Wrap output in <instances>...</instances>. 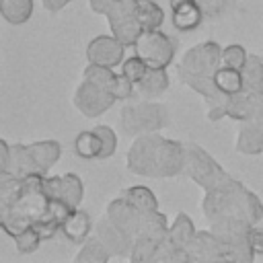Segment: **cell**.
I'll use <instances>...</instances> for the list:
<instances>
[{
	"mask_svg": "<svg viewBox=\"0 0 263 263\" xmlns=\"http://www.w3.org/2000/svg\"><path fill=\"white\" fill-rule=\"evenodd\" d=\"M171 115H168V107L158 103V101H150V99H142L138 103L125 105L119 113V127L125 136H144V134H152V132H160L168 125Z\"/></svg>",
	"mask_w": 263,
	"mask_h": 263,
	"instance_id": "5",
	"label": "cell"
},
{
	"mask_svg": "<svg viewBox=\"0 0 263 263\" xmlns=\"http://www.w3.org/2000/svg\"><path fill=\"white\" fill-rule=\"evenodd\" d=\"M113 255L109 253V249L105 247V242L95 234V236H88L80 251L74 255V263H107Z\"/></svg>",
	"mask_w": 263,
	"mask_h": 263,
	"instance_id": "23",
	"label": "cell"
},
{
	"mask_svg": "<svg viewBox=\"0 0 263 263\" xmlns=\"http://www.w3.org/2000/svg\"><path fill=\"white\" fill-rule=\"evenodd\" d=\"M8 158H10V144L6 140H0V171L8 166Z\"/></svg>",
	"mask_w": 263,
	"mask_h": 263,
	"instance_id": "39",
	"label": "cell"
},
{
	"mask_svg": "<svg viewBox=\"0 0 263 263\" xmlns=\"http://www.w3.org/2000/svg\"><path fill=\"white\" fill-rule=\"evenodd\" d=\"M201 212L208 224L218 220H247L259 224L263 220V201L247 185L228 177L224 183L205 191Z\"/></svg>",
	"mask_w": 263,
	"mask_h": 263,
	"instance_id": "3",
	"label": "cell"
},
{
	"mask_svg": "<svg viewBox=\"0 0 263 263\" xmlns=\"http://www.w3.org/2000/svg\"><path fill=\"white\" fill-rule=\"evenodd\" d=\"M152 261H191V255H189L185 249L177 247V245L166 236V238L158 245V249H156Z\"/></svg>",
	"mask_w": 263,
	"mask_h": 263,
	"instance_id": "31",
	"label": "cell"
},
{
	"mask_svg": "<svg viewBox=\"0 0 263 263\" xmlns=\"http://www.w3.org/2000/svg\"><path fill=\"white\" fill-rule=\"evenodd\" d=\"M226 117L263 127V92L242 88L240 92L230 95L226 105Z\"/></svg>",
	"mask_w": 263,
	"mask_h": 263,
	"instance_id": "11",
	"label": "cell"
},
{
	"mask_svg": "<svg viewBox=\"0 0 263 263\" xmlns=\"http://www.w3.org/2000/svg\"><path fill=\"white\" fill-rule=\"evenodd\" d=\"M12 240H14V245H16V251L21 253V255H29V253H33V251H37L39 249V245H41V234L37 232V228H27V230H23V232H18V234H14V236H10Z\"/></svg>",
	"mask_w": 263,
	"mask_h": 263,
	"instance_id": "33",
	"label": "cell"
},
{
	"mask_svg": "<svg viewBox=\"0 0 263 263\" xmlns=\"http://www.w3.org/2000/svg\"><path fill=\"white\" fill-rule=\"evenodd\" d=\"M197 187L203 191L214 189L224 183L230 175L222 168V164L199 144H185V171H183Z\"/></svg>",
	"mask_w": 263,
	"mask_h": 263,
	"instance_id": "6",
	"label": "cell"
},
{
	"mask_svg": "<svg viewBox=\"0 0 263 263\" xmlns=\"http://www.w3.org/2000/svg\"><path fill=\"white\" fill-rule=\"evenodd\" d=\"M242 80H245V88L255 90V92H263V60L255 53H249L247 64L242 66Z\"/></svg>",
	"mask_w": 263,
	"mask_h": 263,
	"instance_id": "28",
	"label": "cell"
},
{
	"mask_svg": "<svg viewBox=\"0 0 263 263\" xmlns=\"http://www.w3.org/2000/svg\"><path fill=\"white\" fill-rule=\"evenodd\" d=\"M168 86H171V78L166 68H148L142 80L134 84L136 95L140 99H158L164 90H168Z\"/></svg>",
	"mask_w": 263,
	"mask_h": 263,
	"instance_id": "18",
	"label": "cell"
},
{
	"mask_svg": "<svg viewBox=\"0 0 263 263\" xmlns=\"http://www.w3.org/2000/svg\"><path fill=\"white\" fill-rule=\"evenodd\" d=\"M29 148H31V154H33L35 164H37V168H39L41 175H47L49 168L62 156V146L55 140H39V142L29 144Z\"/></svg>",
	"mask_w": 263,
	"mask_h": 263,
	"instance_id": "20",
	"label": "cell"
},
{
	"mask_svg": "<svg viewBox=\"0 0 263 263\" xmlns=\"http://www.w3.org/2000/svg\"><path fill=\"white\" fill-rule=\"evenodd\" d=\"M82 78H86V80H90V82H95V84H99V86H103V88H107L111 92L113 84L117 80V74L109 66H99V64H90L88 62V66L82 72Z\"/></svg>",
	"mask_w": 263,
	"mask_h": 263,
	"instance_id": "30",
	"label": "cell"
},
{
	"mask_svg": "<svg viewBox=\"0 0 263 263\" xmlns=\"http://www.w3.org/2000/svg\"><path fill=\"white\" fill-rule=\"evenodd\" d=\"M97 129V134L101 136V142H103V150H101V156H99V160H107V158H111L113 154H115V150H117V134L109 127V125H97L95 127Z\"/></svg>",
	"mask_w": 263,
	"mask_h": 263,
	"instance_id": "35",
	"label": "cell"
},
{
	"mask_svg": "<svg viewBox=\"0 0 263 263\" xmlns=\"http://www.w3.org/2000/svg\"><path fill=\"white\" fill-rule=\"evenodd\" d=\"M101 150H103V142H101V136L97 134V129H84L76 136L74 140V152L78 158H84V160H99L101 156Z\"/></svg>",
	"mask_w": 263,
	"mask_h": 263,
	"instance_id": "24",
	"label": "cell"
},
{
	"mask_svg": "<svg viewBox=\"0 0 263 263\" xmlns=\"http://www.w3.org/2000/svg\"><path fill=\"white\" fill-rule=\"evenodd\" d=\"M70 2H72V0H41L43 8H45L49 14H55V12H60V10H62V8H66Z\"/></svg>",
	"mask_w": 263,
	"mask_h": 263,
	"instance_id": "37",
	"label": "cell"
},
{
	"mask_svg": "<svg viewBox=\"0 0 263 263\" xmlns=\"http://www.w3.org/2000/svg\"><path fill=\"white\" fill-rule=\"evenodd\" d=\"M214 82L216 86L224 92V95H236L245 88V80H242V72L238 68H230V66H220L214 74Z\"/></svg>",
	"mask_w": 263,
	"mask_h": 263,
	"instance_id": "26",
	"label": "cell"
},
{
	"mask_svg": "<svg viewBox=\"0 0 263 263\" xmlns=\"http://www.w3.org/2000/svg\"><path fill=\"white\" fill-rule=\"evenodd\" d=\"M138 16L144 31L160 29V25L164 23V12L154 0H138Z\"/></svg>",
	"mask_w": 263,
	"mask_h": 263,
	"instance_id": "29",
	"label": "cell"
},
{
	"mask_svg": "<svg viewBox=\"0 0 263 263\" xmlns=\"http://www.w3.org/2000/svg\"><path fill=\"white\" fill-rule=\"evenodd\" d=\"M37 228L43 240L53 238L62 224L51 218V195L45 189V175L16 177L0 173V228L14 236Z\"/></svg>",
	"mask_w": 263,
	"mask_h": 263,
	"instance_id": "1",
	"label": "cell"
},
{
	"mask_svg": "<svg viewBox=\"0 0 263 263\" xmlns=\"http://www.w3.org/2000/svg\"><path fill=\"white\" fill-rule=\"evenodd\" d=\"M115 95L109 92L107 88L82 78V82L76 86L74 95H72V103L76 107V111H80L84 117L92 119L103 115L105 111H109L115 105Z\"/></svg>",
	"mask_w": 263,
	"mask_h": 263,
	"instance_id": "10",
	"label": "cell"
},
{
	"mask_svg": "<svg viewBox=\"0 0 263 263\" xmlns=\"http://www.w3.org/2000/svg\"><path fill=\"white\" fill-rule=\"evenodd\" d=\"M247 58H249L247 49L242 45H238V43H230V45L222 47V64L224 66L242 70V66L247 64Z\"/></svg>",
	"mask_w": 263,
	"mask_h": 263,
	"instance_id": "34",
	"label": "cell"
},
{
	"mask_svg": "<svg viewBox=\"0 0 263 263\" xmlns=\"http://www.w3.org/2000/svg\"><path fill=\"white\" fill-rule=\"evenodd\" d=\"M45 189L51 197L66 201L72 210L80 208L84 199V183L76 173H66V175H55V177L45 175Z\"/></svg>",
	"mask_w": 263,
	"mask_h": 263,
	"instance_id": "13",
	"label": "cell"
},
{
	"mask_svg": "<svg viewBox=\"0 0 263 263\" xmlns=\"http://www.w3.org/2000/svg\"><path fill=\"white\" fill-rule=\"evenodd\" d=\"M234 148L240 154L255 156L263 152V127L251 125V123H240V129L234 140Z\"/></svg>",
	"mask_w": 263,
	"mask_h": 263,
	"instance_id": "21",
	"label": "cell"
},
{
	"mask_svg": "<svg viewBox=\"0 0 263 263\" xmlns=\"http://www.w3.org/2000/svg\"><path fill=\"white\" fill-rule=\"evenodd\" d=\"M125 166L132 175L138 177H179L185 171V144L168 140L158 132L138 136L127 148Z\"/></svg>",
	"mask_w": 263,
	"mask_h": 263,
	"instance_id": "2",
	"label": "cell"
},
{
	"mask_svg": "<svg viewBox=\"0 0 263 263\" xmlns=\"http://www.w3.org/2000/svg\"><path fill=\"white\" fill-rule=\"evenodd\" d=\"M148 68H150V66L136 53V55H132V58H127V60L123 62V66H121V74L127 76V78L136 84L138 80H142V76L146 74Z\"/></svg>",
	"mask_w": 263,
	"mask_h": 263,
	"instance_id": "36",
	"label": "cell"
},
{
	"mask_svg": "<svg viewBox=\"0 0 263 263\" xmlns=\"http://www.w3.org/2000/svg\"><path fill=\"white\" fill-rule=\"evenodd\" d=\"M134 49L150 68H168L175 58L177 43L160 29H152L140 35V39L134 43Z\"/></svg>",
	"mask_w": 263,
	"mask_h": 263,
	"instance_id": "9",
	"label": "cell"
},
{
	"mask_svg": "<svg viewBox=\"0 0 263 263\" xmlns=\"http://www.w3.org/2000/svg\"><path fill=\"white\" fill-rule=\"evenodd\" d=\"M191 261H232L226 242L212 230H197V236L189 249Z\"/></svg>",
	"mask_w": 263,
	"mask_h": 263,
	"instance_id": "14",
	"label": "cell"
},
{
	"mask_svg": "<svg viewBox=\"0 0 263 263\" xmlns=\"http://www.w3.org/2000/svg\"><path fill=\"white\" fill-rule=\"evenodd\" d=\"M88 8L95 14L107 16L111 33L125 45H134L144 33L138 16V0H88Z\"/></svg>",
	"mask_w": 263,
	"mask_h": 263,
	"instance_id": "4",
	"label": "cell"
},
{
	"mask_svg": "<svg viewBox=\"0 0 263 263\" xmlns=\"http://www.w3.org/2000/svg\"><path fill=\"white\" fill-rule=\"evenodd\" d=\"M105 216L115 224L119 226L121 230H125L127 234H132L136 238L138 234V228H140V222H142V212L138 208H134L123 195L111 199L105 208Z\"/></svg>",
	"mask_w": 263,
	"mask_h": 263,
	"instance_id": "16",
	"label": "cell"
},
{
	"mask_svg": "<svg viewBox=\"0 0 263 263\" xmlns=\"http://www.w3.org/2000/svg\"><path fill=\"white\" fill-rule=\"evenodd\" d=\"M60 232L66 236V240H70L74 245H82L88 238V232H90V216H88V212L76 208L66 218V222L62 224Z\"/></svg>",
	"mask_w": 263,
	"mask_h": 263,
	"instance_id": "19",
	"label": "cell"
},
{
	"mask_svg": "<svg viewBox=\"0 0 263 263\" xmlns=\"http://www.w3.org/2000/svg\"><path fill=\"white\" fill-rule=\"evenodd\" d=\"M168 6H171V23L181 33L195 31L205 18L197 0H168Z\"/></svg>",
	"mask_w": 263,
	"mask_h": 263,
	"instance_id": "17",
	"label": "cell"
},
{
	"mask_svg": "<svg viewBox=\"0 0 263 263\" xmlns=\"http://www.w3.org/2000/svg\"><path fill=\"white\" fill-rule=\"evenodd\" d=\"M33 0H0V14L10 25H23L33 16Z\"/></svg>",
	"mask_w": 263,
	"mask_h": 263,
	"instance_id": "25",
	"label": "cell"
},
{
	"mask_svg": "<svg viewBox=\"0 0 263 263\" xmlns=\"http://www.w3.org/2000/svg\"><path fill=\"white\" fill-rule=\"evenodd\" d=\"M168 228L171 226L162 212H158V210L144 212L138 234L134 238V249H132L129 259L132 261H152L158 245L168 236Z\"/></svg>",
	"mask_w": 263,
	"mask_h": 263,
	"instance_id": "8",
	"label": "cell"
},
{
	"mask_svg": "<svg viewBox=\"0 0 263 263\" xmlns=\"http://www.w3.org/2000/svg\"><path fill=\"white\" fill-rule=\"evenodd\" d=\"M125 47L127 45L121 43L115 35H99L86 45V60L90 64L115 68V66H119L123 62Z\"/></svg>",
	"mask_w": 263,
	"mask_h": 263,
	"instance_id": "12",
	"label": "cell"
},
{
	"mask_svg": "<svg viewBox=\"0 0 263 263\" xmlns=\"http://www.w3.org/2000/svg\"><path fill=\"white\" fill-rule=\"evenodd\" d=\"M222 66V47L216 41H201L189 47L179 66V78H214L216 70Z\"/></svg>",
	"mask_w": 263,
	"mask_h": 263,
	"instance_id": "7",
	"label": "cell"
},
{
	"mask_svg": "<svg viewBox=\"0 0 263 263\" xmlns=\"http://www.w3.org/2000/svg\"><path fill=\"white\" fill-rule=\"evenodd\" d=\"M119 195H123L134 208H138L142 214L144 212H152V210H158V199L154 195L152 189L144 187V185H134V187H127L123 189Z\"/></svg>",
	"mask_w": 263,
	"mask_h": 263,
	"instance_id": "27",
	"label": "cell"
},
{
	"mask_svg": "<svg viewBox=\"0 0 263 263\" xmlns=\"http://www.w3.org/2000/svg\"><path fill=\"white\" fill-rule=\"evenodd\" d=\"M195 236H197V230H195L191 218H189L185 212H179L177 218L173 220L171 228H168V238H171L177 247H181V249H185V251L189 253V249H191Z\"/></svg>",
	"mask_w": 263,
	"mask_h": 263,
	"instance_id": "22",
	"label": "cell"
},
{
	"mask_svg": "<svg viewBox=\"0 0 263 263\" xmlns=\"http://www.w3.org/2000/svg\"><path fill=\"white\" fill-rule=\"evenodd\" d=\"M97 236L105 242V247L109 249V253L113 257H129L132 255L134 236L127 234L125 230H121L119 226H115L107 216H103L97 222Z\"/></svg>",
	"mask_w": 263,
	"mask_h": 263,
	"instance_id": "15",
	"label": "cell"
},
{
	"mask_svg": "<svg viewBox=\"0 0 263 263\" xmlns=\"http://www.w3.org/2000/svg\"><path fill=\"white\" fill-rule=\"evenodd\" d=\"M253 249L255 255H263V228H259L257 224L253 226Z\"/></svg>",
	"mask_w": 263,
	"mask_h": 263,
	"instance_id": "38",
	"label": "cell"
},
{
	"mask_svg": "<svg viewBox=\"0 0 263 263\" xmlns=\"http://www.w3.org/2000/svg\"><path fill=\"white\" fill-rule=\"evenodd\" d=\"M197 2L203 10L205 18L218 21V18H224L228 12H232L238 0H197Z\"/></svg>",
	"mask_w": 263,
	"mask_h": 263,
	"instance_id": "32",
	"label": "cell"
}]
</instances>
